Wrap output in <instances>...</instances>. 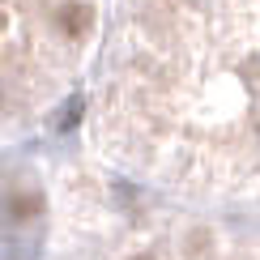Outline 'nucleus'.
I'll return each mask as SVG.
<instances>
[{
	"label": "nucleus",
	"instance_id": "2",
	"mask_svg": "<svg viewBox=\"0 0 260 260\" xmlns=\"http://www.w3.org/2000/svg\"><path fill=\"white\" fill-rule=\"evenodd\" d=\"M77 120H81V103L73 99V103H69V115H64V128H73V124H77Z\"/></svg>",
	"mask_w": 260,
	"mask_h": 260
},
{
	"label": "nucleus",
	"instance_id": "1",
	"mask_svg": "<svg viewBox=\"0 0 260 260\" xmlns=\"http://www.w3.org/2000/svg\"><path fill=\"white\" fill-rule=\"evenodd\" d=\"M60 26L69 30V39H81L85 30H90V5H64Z\"/></svg>",
	"mask_w": 260,
	"mask_h": 260
},
{
	"label": "nucleus",
	"instance_id": "3",
	"mask_svg": "<svg viewBox=\"0 0 260 260\" xmlns=\"http://www.w3.org/2000/svg\"><path fill=\"white\" fill-rule=\"evenodd\" d=\"M137 260H149V256H137Z\"/></svg>",
	"mask_w": 260,
	"mask_h": 260
}]
</instances>
